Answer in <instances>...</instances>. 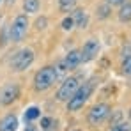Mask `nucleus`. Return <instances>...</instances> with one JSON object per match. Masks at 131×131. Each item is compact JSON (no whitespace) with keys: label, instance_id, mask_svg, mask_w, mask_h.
I'll return each mask as SVG.
<instances>
[{"label":"nucleus","instance_id":"obj_1","mask_svg":"<svg viewBox=\"0 0 131 131\" xmlns=\"http://www.w3.org/2000/svg\"><path fill=\"white\" fill-rule=\"evenodd\" d=\"M94 87H96V80H90L87 83H80V87L74 90V94L66 101L67 103V110L69 112H78V110L83 108V105L89 101V97L92 96L94 92Z\"/></svg>","mask_w":131,"mask_h":131},{"label":"nucleus","instance_id":"obj_2","mask_svg":"<svg viewBox=\"0 0 131 131\" xmlns=\"http://www.w3.org/2000/svg\"><path fill=\"white\" fill-rule=\"evenodd\" d=\"M57 71L53 66H44L43 69H39L34 76V89L37 92H44L48 89H51L57 82Z\"/></svg>","mask_w":131,"mask_h":131},{"label":"nucleus","instance_id":"obj_3","mask_svg":"<svg viewBox=\"0 0 131 131\" xmlns=\"http://www.w3.org/2000/svg\"><path fill=\"white\" fill-rule=\"evenodd\" d=\"M27 32H28V18H27V14H18L9 28V41L20 43L25 39Z\"/></svg>","mask_w":131,"mask_h":131},{"label":"nucleus","instance_id":"obj_4","mask_svg":"<svg viewBox=\"0 0 131 131\" xmlns=\"http://www.w3.org/2000/svg\"><path fill=\"white\" fill-rule=\"evenodd\" d=\"M32 62H34V51L30 48H23L13 57L9 66H11L13 71H25V69H28L32 66Z\"/></svg>","mask_w":131,"mask_h":131},{"label":"nucleus","instance_id":"obj_5","mask_svg":"<svg viewBox=\"0 0 131 131\" xmlns=\"http://www.w3.org/2000/svg\"><path fill=\"white\" fill-rule=\"evenodd\" d=\"M110 112H112L110 105H106V103H97V105H94L90 108V112H89V115H87V122L90 126H99V124H103L108 119Z\"/></svg>","mask_w":131,"mask_h":131},{"label":"nucleus","instance_id":"obj_6","mask_svg":"<svg viewBox=\"0 0 131 131\" xmlns=\"http://www.w3.org/2000/svg\"><path fill=\"white\" fill-rule=\"evenodd\" d=\"M78 87H80V78H78V76L64 78V82L60 83V87H59L57 94H55L57 101H67V99L74 94V90H76Z\"/></svg>","mask_w":131,"mask_h":131},{"label":"nucleus","instance_id":"obj_7","mask_svg":"<svg viewBox=\"0 0 131 131\" xmlns=\"http://www.w3.org/2000/svg\"><path fill=\"white\" fill-rule=\"evenodd\" d=\"M18 97H20V87L16 83H7L0 89V105L2 106L13 105Z\"/></svg>","mask_w":131,"mask_h":131},{"label":"nucleus","instance_id":"obj_8","mask_svg":"<svg viewBox=\"0 0 131 131\" xmlns=\"http://www.w3.org/2000/svg\"><path fill=\"white\" fill-rule=\"evenodd\" d=\"M80 53H82V64L94 60L99 55V43L96 39H89L87 43L83 44V48L80 50Z\"/></svg>","mask_w":131,"mask_h":131},{"label":"nucleus","instance_id":"obj_9","mask_svg":"<svg viewBox=\"0 0 131 131\" xmlns=\"http://www.w3.org/2000/svg\"><path fill=\"white\" fill-rule=\"evenodd\" d=\"M62 62H64V66H66L67 71L76 69L78 66L82 64V53H80V50H71L64 59H62Z\"/></svg>","mask_w":131,"mask_h":131},{"label":"nucleus","instance_id":"obj_10","mask_svg":"<svg viewBox=\"0 0 131 131\" xmlns=\"http://www.w3.org/2000/svg\"><path fill=\"white\" fill-rule=\"evenodd\" d=\"M18 129V117L9 113L0 121V131H16Z\"/></svg>","mask_w":131,"mask_h":131},{"label":"nucleus","instance_id":"obj_11","mask_svg":"<svg viewBox=\"0 0 131 131\" xmlns=\"http://www.w3.org/2000/svg\"><path fill=\"white\" fill-rule=\"evenodd\" d=\"M73 21H74V25H76L78 28H85L87 23H89L87 13H85L83 9H74V13H73Z\"/></svg>","mask_w":131,"mask_h":131},{"label":"nucleus","instance_id":"obj_12","mask_svg":"<svg viewBox=\"0 0 131 131\" xmlns=\"http://www.w3.org/2000/svg\"><path fill=\"white\" fill-rule=\"evenodd\" d=\"M39 7H41V2L39 0H23V11L27 14H36L39 13Z\"/></svg>","mask_w":131,"mask_h":131},{"label":"nucleus","instance_id":"obj_13","mask_svg":"<svg viewBox=\"0 0 131 131\" xmlns=\"http://www.w3.org/2000/svg\"><path fill=\"white\" fill-rule=\"evenodd\" d=\"M122 7H121V11H119V20L122 23H128L131 21V2H124V4H121Z\"/></svg>","mask_w":131,"mask_h":131},{"label":"nucleus","instance_id":"obj_14","mask_svg":"<svg viewBox=\"0 0 131 131\" xmlns=\"http://www.w3.org/2000/svg\"><path fill=\"white\" fill-rule=\"evenodd\" d=\"M41 129L43 131H57V121L53 117H43L41 119Z\"/></svg>","mask_w":131,"mask_h":131},{"label":"nucleus","instance_id":"obj_15","mask_svg":"<svg viewBox=\"0 0 131 131\" xmlns=\"http://www.w3.org/2000/svg\"><path fill=\"white\" fill-rule=\"evenodd\" d=\"M41 117V110L37 108V106H30V108L25 112V122H34L36 119H39Z\"/></svg>","mask_w":131,"mask_h":131},{"label":"nucleus","instance_id":"obj_16","mask_svg":"<svg viewBox=\"0 0 131 131\" xmlns=\"http://www.w3.org/2000/svg\"><path fill=\"white\" fill-rule=\"evenodd\" d=\"M96 13H97V18H99V20H105V18H108L110 13H112V5L105 2V4H101V5L97 7Z\"/></svg>","mask_w":131,"mask_h":131},{"label":"nucleus","instance_id":"obj_17","mask_svg":"<svg viewBox=\"0 0 131 131\" xmlns=\"http://www.w3.org/2000/svg\"><path fill=\"white\" fill-rule=\"evenodd\" d=\"M74 5H76V0H59V7H60L62 13H69V11H73Z\"/></svg>","mask_w":131,"mask_h":131},{"label":"nucleus","instance_id":"obj_18","mask_svg":"<svg viewBox=\"0 0 131 131\" xmlns=\"http://www.w3.org/2000/svg\"><path fill=\"white\" fill-rule=\"evenodd\" d=\"M108 119H110V126L119 124V122H121V119H122V112H121V110H117V112H113V115H112V112H110Z\"/></svg>","mask_w":131,"mask_h":131},{"label":"nucleus","instance_id":"obj_19","mask_svg":"<svg viewBox=\"0 0 131 131\" xmlns=\"http://www.w3.org/2000/svg\"><path fill=\"white\" fill-rule=\"evenodd\" d=\"M122 73L131 76V55L124 57V60H122Z\"/></svg>","mask_w":131,"mask_h":131},{"label":"nucleus","instance_id":"obj_20","mask_svg":"<svg viewBox=\"0 0 131 131\" xmlns=\"http://www.w3.org/2000/svg\"><path fill=\"white\" fill-rule=\"evenodd\" d=\"M110 131H131V122H119V124L112 126Z\"/></svg>","mask_w":131,"mask_h":131},{"label":"nucleus","instance_id":"obj_21","mask_svg":"<svg viewBox=\"0 0 131 131\" xmlns=\"http://www.w3.org/2000/svg\"><path fill=\"white\" fill-rule=\"evenodd\" d=\"M60 27L64 28V30H71V28H74V21H73V16H66L62 23H60Z\"/></svg>","mask_w":131,"mask_h":131},{"label":"nucleus","instance_id":"obj_22","mask_svg":"<svg viewBox=\"0 0 131 131\" xmlns=\"http://www.w3.org/2000/svg\"><path fill=\"white\" fill-rule=\"evenodd\" d=\"M46 25H48V20H46L44 16H41V18H37V20H36V28H37V30H44V28H46Z\"/></svg>","mask_w":131,"mask_h":131},{"label":"nucleus","instance_id":"obj_23","mask_svg":"<svg viewBox=\"0 0 131 131\" xmlns=\"http://www.w3.org/2000/svg\"><path fill=\"white\" fill-rule=\"evenodd\" d=\"M25 131H37V128H36V124H34V122H27Z\"/></svg>","mask_w":131,"mask_h":131},{"label":"nucleus","instance_id":"obj_24","mask_svg":"<svg viewBox=\"0 0 131 131\" xmlns=\"http://www.w3.org/2000/svg\"><path fill=\"white\" fill-rule=\"evenodd\" d=\"M106 4H110V5H121V4H124L126 0H105Z\"/></svg>","mask_w":131,"mask_h":131},{"label":"nucleus","instance_id":"obj_25","mask_svg":"<svg viewBox=\"0 0 131 131\" xmlns=\"http://www.w3.org/2000/svg\"><path fill=\"white\" fill-rule=\"evenodd\" d=\"M129 122H131V110H129Z\"/></svg>","mask_w":131,"mask_h":131},{"label":"nucleus","instance_id":"obj_26","mask_svg":"<svg viewBox=\"0 0 131 131\" xmlns=\"http://www.w3.org/2000/svg\"><path fill=\"white\" fill-rule=\"evenodd\" d=\"M0 2H2V0H0Z\"/></svg>","mask_w":131,"mask_h":131},{"label":"nucleus","instance_id":"obj_27","mask_svg":"<svg viewBox=\"0 0 131 131\" xmlns=\"http://www.w3.org/2000/svg\"><path fill=\"white\" fill-rule=\"evenodd\" d=\"M76 131H78V129H76Z\"/></svg>","mask_w":131,"mask_h":131}]
</instances>
